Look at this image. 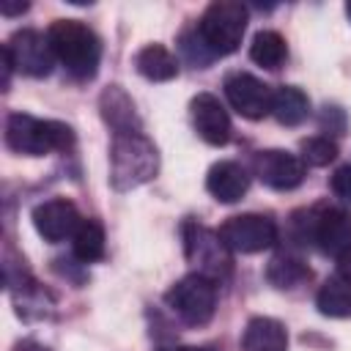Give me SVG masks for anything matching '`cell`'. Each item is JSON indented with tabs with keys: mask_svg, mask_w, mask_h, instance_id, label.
Instances as JSON below:
<instances>
[{
	"mask_svg": "<svg viewBox=\"0 0 351 351\" xmlns=\"http://www.w3.org/2000/svg\"><path fill=\"white\" fill-rule=\"evenodd\" d=\"M49 47L55 58L66 66V71L77 80H90L99 71L101 41L99 36L80 19H55L47 30Z\"/></svg>",
	"mask_w": 351,
	"mask_h": 351,
	"instance_id": "cell-1",
	"label": "cell"
},
{
	"mask_svg": "<svg viewBox=\"0 0 351 351\" xmlns=\"http://www.w3.org/2000/svg\"><path fill=\"white\" fill-rule=\"evenodd\" d=\"M159 170L156 145L143 132L115 134L110 145V184L118 192H129L151 181Z\"/></svg>",
	"mask_w": 351,
	"mask_h": 351,
	"instance_id": "cell-2",
	"label": "cell"
},
{
	"mask_svg": "<svg viewBox=\"0 0 351 351\" xmlns=\"http://www.w3.org/2000/svg\"><path fill=\"white\" fill-rule=\"evenodd\" d=\"M5 145L14 154L44 156L52 151H66L74 145L71 126L60 121H41L27 112H11L5 121Z\"/></svg>",
	"mask_w": 351,
	"mask_h": 351,
	"instance_id": "cell-3",
	"label": "cell"
},
{
	"mask_svg": "<svg viewBox=\"0 0 351 351\" xmlns=\"http://www.w3.org/2000/svg\"><path fill=\"white\" fill-rule=\"evenodd\" d=\"M184 239V255L195 266V274H203L214 282L225 280L233 269V252L222 241L219 230H211L195 219H186L181 228Z\"/></svg>",
	"mask_w": 351,
	"mask_h": 351,
	"instance_id": "cell-4",
	"label": "cell"
},
{
	"mask_svg": "<svg viewBox=\"0 0 351 351\" xmlns=\"http://www.w3.org/2000/svg\"><path fill=\"white\" fill-rule=\"evenodd\" d=\"M244 30H247V8L236 0H214L197 22V36L203 38V44L214 58L236 52L244 38Z\"/></svg>",
	"mask_w": 351,
	"mask_h": 351,
	"instance_id": "cell-5",
	"label": "cell"
},
{
	"mask_svg": "<svg viewBox=\"0 0 351 351\" xmlns=\"http://www.w3.org/2000/svg\"><path fill=\"white\" fill-rule=\"evenodd\" d=\"M165 302L186 326H206L217 310V282L192 271L165 293Z\"/></svg>",
	"mask_w": 351,
	"mask_h": 351,
	"instance_id": "cell-6",
	"label": "cell"
},
{
	"mask_svg": "<svg viewBox=\"0 0 351 351\" xmlns=\"http://www.w3.org/2000/svg\"><path fill=\"white\" fill-rule=\"evenodd\" d=\"M304 239L326 255H343L351 247V214L337 206H315L304 214Z\"/></svg>",
	"mask_w": 351,
	"mask_h": 351,
	"instance_id": "cell-7",
	"label": "cell"
},
{
	"mask_svg": "<svg viewBox=\"0 0 351 351\" xmlns=\"http://www.w3.org/2000/svg\"><path fill=\"white\" fill-rule=\"evenodd\" d=\"M219 236L230 252L255 255L269 250L277 241V225L271 217H263V214H236L222 222Z\"/></svg>",
	"mask_w": 351,
	"mask_h": 351,
	"instance_id": "cell-8",
	"label": "cell"
},
{
	"mask_svg": "<svg viewBox=\"0 0 351 351\" xmlns=\"http://www.w3.org/2000/svg\"><path fill=\"white\" fill-rule=\"evenodd\" d=\"M3 55L11 60V69H16L25 77H47L55 63V52L49 47V38L38 30H16L5 44Z\"/></svg>",
	"mask_w": 351,
	"mask_h": 351,
	"instance_id": "cell-9",
	"label": "cell"
},
{
	"mask_svg": "<svg viewBox=\"0 0 351 351\" xmlns=\"http://www.w3.org/2000/svg\"><path fill=\"white\" fill-rule=\"evenodd\" d=\"M222 88H225V96H228L230 107L241 118L261 121L263 115L271 112V96H274V90L263 80H258V77H252L247 71H233V74L225 77V85Z\"/></svg>",
	"mask_w": 351,
	"mask_h": 351,
	"instance_id": "cell-10",
	"label": "cell"
},
{
	"mask_svg": "<svg viewBox=\"0 0 351 351\" xmlns=\"http://www.w3.org/2000/svg\"><path fill=\"white\" fill-rule=\"evenodd\" d=\"M252 170H255V176L266 186H271L277 192L296 189L304 181V162H302V156H296L291 151H282V148L258 151L255 159H252Z\"/></svg>",
	"mask_w": 351,
	"mask_h": 351,
	"instance_id": "cell-11",
	"label": "cell"
},
{
	"mask_svg": "<svg viewBox=\"0 0 351 351\" xmlns=\"http://www.w3.org/2000/svg\"><path fill=\"white\" fill-rule=\"evenodd\" d=\"M80 222H82V217H80L77 206L66 197H52L33 208V228L49 244H58V241L74 236Z\"/></svg>",
	"mask_w": 351,
	"mask_h": 351,
	"instance_id": "cell-12",
	"label": "cell"
},
{
	"mask_svg": "<svg viewBox=\"0 0 351 351\" xmlns=\"http://www.w3.org/2000/svg\"><path fill=\"white\" fill-rule=\"evenodd\" d=\"M192 112V126L200 134V140H206L208 145H225L230 140V115L222 107V101L214 93H197L189 104Z\"/></svg>",
	"mask_w": 351,
	"mask_h": 351,
	"instance_id": "cell-13",
	"label": "cell"
},
{
	"mask_svg": "<svg viewBox=\"0 0 351 351\" xmlns=\"http://www.w3.org/2000/svg\"><path fill=\"white\" fill-rule=\"evenodd\" d=\"M206 189L211 192V197L217 203H236L250 189V173L239 162L222 159V162L211 165V170L206 176Z\"/></svg>",
	"mask_w": 351,
	"mask_h": 351,
	"instance_id": "cell-14",
	"label": "cell"
},
{
	"mask_svg": "<svg viewBox=\"0 0 351 351\" xmlns=\"http://www.w3.org/2000/svg\"><path fill=\"white\" fill-rule=\"evenodd\" d=\"M99 110L104 123H110L115 129V134H126V132H140V118L134 110V101L129 99V93L121 85H110L101 90L99 96Z\"/></svg>",
	"mask_w": 351,
	"mask_h": 351,
	"instance_id": "cell-15",
	"label": "cell"
},
{
	"mask_svg": "<svg viewBox=\"0 0 351 351\" xmlns=\"http://www.w3.org/2000/svg\"><path fill=\"white\" fill-rule=\"evenodd\" d=\"M241 351H288V332L277 318L255 315L241 335Z\"/></svg>",
	"mask_w": 351,
	"mask_h": 351,
	"instance_id": "cell-16",
	"label": "cell"
},
{
	"mask_svg": "<svg viewBox=\"0 0 351 351\" xmlns=\"http://www.w3.org/2000/svg\"><path fill=\"white\" fill-rule=\"evenodd\" d=\"M134 69L151 82H167L178 74V58L165 44H145L134 55Z\"/></svg>",
	"mask_w": 351,
	"mask_h": 351,
	"instance_id": "cell-17",
	"label": "cell"
},
{
	"mask_svg": "<svg viewBox=\"0 0 351 351\" xmlns=\"http://www.w3.org/2000/svg\"><path fill=\"white\" fill-rule=\"evenodd\" d=\"M266 280L277 291H293V288H299V285H304L310 280V266L302 258L291 255V252H280V255H274L269 261Z\"/></svg>",
	"mask_w": 351,
	"mask_h": 351,
	"instance_id": "cell-18",
	"label": "cell"
},
{
	"mask_svg": "<svg viewBox=\"0 0 351 351\" xmlns=\"http://www.w3.org/2000/svg\"><path fill=\"white\" fill-rule=\"evenodd\" d=\"M315 304H318V313H321V315H329V318H348V315H351V280L343 277L340 271L332 274V277L318 288Z\"/></svg>",
	"mask_w": 351,
	"mask_h": 351,
	"instance_id": "cell-19",
	"label": "cell"
},
{
	"mask_svg": "<svg viewBox=\"0 0 351 351\" xmlns=\"http://www.w3.org/2000/svg\"><path fill=\"white\" fill-rule=\"evenodd\" d=\"M271 115L282 126H299L310 115V99L293 85H280L271 96Z\"/></svg>",
	"mask_w": 351,
	"mask_h": 351,
	"instance_id": "cell-20",
	"label": "cell"
},
{
	"mask_svg": "<svg viewBox=\"0 0 351 351\" xmlns=\"http://www.w3.org/2000/svg\"><path fill=\"white\" fill-rule=\"evenodd\" d=\"M250 58L263 69H280L288 60V44L277 30H261L255 33L250 44Z\"/></svg>",
	"mask_w": 351,
	"mask_h": 351,
	"instance_id": "cell-21",
	"label": "cell"
},
{
	"mask_svg": "<svg viewBox=\"0 0 351 351\" xmlns=\"http://www.w3.org/2000/svg\"><path fill=\"white\" fill-rule=\"evenodd\" d=\"M71 239V250L80 263H96L104 258V228L96 219H82Z\"/></svg>",
	"mask_w": 351,
	"mask_h": 351,
	"instance_id": "cell-22",
	"label": "cell"
},
{
	"mask_svg": "<svg viewBox=\"0 0 351 351\" xmlns=\"http://www.w3.org/2000/svg\"><path fill=\"white\" fill-rule=\"evenodd\" d=\"M299 151H302V162H304V165H310V167H324V165L335 162V156H337V143L329 140V137H324V134H318V137H304L302 145H299Z\"/></svg>",
	"mask_w": 351,
	"mask_h": 351,
	"instance_id": "cell-23",
	"label": "cell"
},
{
	"mask_svg": "<svg viewBox=\"0 0 351 351\" xmlns=\"http://www.w3.org/2000/svg\"><path fill=\"white\" fill-rule=\"evenodd\" d=\"M329 184H332V192H335L340 200L351 203V165H343V167H337Z\"/></svg>",
	"mask_w": 351,
	"mask_h": 351,
	"instance_id": "cell-24",
	"label": "cell"
},
{
	"mask_svg": "<svg viewBox=\"0 0 351 351\" xmlns=\"http://www.w3.org/2000/svg\"><path fill=\"white\" fill-rule=\"evenodd\" d=\"M27 11V3L25 0H0V14H5V16H16V14H25Z\"/></svg>",
	"mask_w": 351,
	"mask_h": 351,
	"instance_id": "cell-25",
	"label": "cell"
},
{
	"mask_svg": "<svg viewBox=\"0 0 351 351\" xmlns=\"http://www.w3.org/2000/svg\"><path fill=\"white\" fill-rule=\"evenodd\" d=\"M340 274L351 280V247H348V250L340 255Z\"/></svg>",
	"mask_w": 351,
	"mask_h": 351,
	"instance_id": "cell-26",
	"label": "cell"
},
{
	"mask_svg": "<svg viewBox=\"0 0 351 351\" xmlns=\"http://www.w3.org/2000/svg\"><path fill=\"white\" fill-rule=\"evenodd\" d=\"M156 351H195L192 346H162V348H156Z\"/></svg>",
	"mask_w": 351,
	"mask_h": 351,
	"instance_id": "cell-27",
	"label": "cell"
},
{
	"mask_svg": "<svg viewBox=\"0 0 351 351\" xmlns=\"http://www.w3.org/2000/svg\"><path fill=\"white\" fill-rule=\"evenodd\" d=\"M346 14H348V19H351V3H346Z\"/></svg>",
	"mask_w": 351,
	"mask_h": 351,
	"instance_id": "cell-28",
	"label": "cell"
},
{
	"mask_svg": "<svg viewBox=\"0 0 351 351\" xmlns=\"http://www.w3.org/2000/svg\"><path fill=\"white\" fill-rule=\"evenodd\" d=\"M195 351H214V348H208V346H206V348H195Z\"/></svg>",
	"mask_w": 351,
	"mask_h": 351,
	"instance_id": "cell-29",
	"label": "cell"
}]
</instances>
